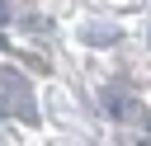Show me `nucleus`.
I'll use <instances>...</instances> for the list:
<instances>
[{
  "label": "nucleus",
  "mask_w": 151,
  "mask_h": 146,
  "mask_svg": "<svg viewBox=\"0 0 151 146\" xmlns=\"http://www.w3.org/2000/svg\"><path fill=\"white\" fill-rule=\"evenodd\" d=\"M5 19H9V5H5V0H0V24H5Z\"/></svg>",
  "instance_id": "obj_3"
},
{
  "label": "nucleus",
  "mask_w": 151,
  "mask_h": 146,
  "mask_svg": "<svg viewBox=\"0 0 151 146\" xmlns=\"http://www.w3.org/2000/svg\"><path fill=\"white\" fill-rule=\"evenodd\" d=\"M9 108H14V104H9V99H0V118H9Z\"/></svg>",
  "instance_id": "obj_2"
},
{
  "label": "nucleus",
  "mask_w": 151,
  "mask_h": 146,
  "mask_svg": "<svg viewBox=\"0 0 151 146\" xmlns=\"http://www.w3.org/2000/svg\"><path fill=\"white\" fill-rule=\"evenodd\" d=\"M0 52H5V33H0Z\"/></svg>",
  "instance_id": "obj_4"
},
{
  "label": "nucleus",
  "mask_w": 151,
  "mask_h": 146,
  "mask_svg": "<svg viewBox=\"0 0 151 146\" xmlns=\"http://www.w3.org/2000/svg\"><path fill=\"white\" fill-rule=\"evenodd\" d=\"M85 42H99V47H109V42H118V28H85Z\"/></svg>",
  "instance_id": "obj_1"
}]
</instances>
